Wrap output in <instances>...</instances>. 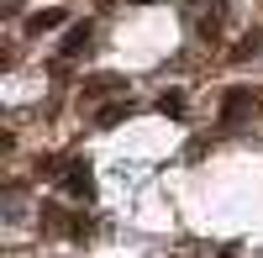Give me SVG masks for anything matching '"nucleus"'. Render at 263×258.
<instances>
[{"mask_svg":"<svg viewBox=\"0 0 263 258\" xmlns=\"http://www.w3.org/2000/svg\"><path fill=\"white\" fill-rule=\"evenodd\" d=\"M53 27H63V11H37V16H27V37H42V32H53Z\"/></svg>","mask_w":263,"mask_h":258,"instance_id":"39448f33","label":"nucleus"},{"mask_svg":"<svg viewBox=\"0 0 263 258\" xmlns=\"http://www.w3.org/2000/svg\"><path fill=\"white\" fill-rule=\"evenodd\" d=\"M63 190H69L74 200H90V195H95V179H90V163H69V174H63Z\"/></svg>","mask_w":263,"mask_h":258,"instance_id":"f03ea898","label":"nucleus"},{"mask_svg":"<svg viewBox=\"0 0 263 258\" xmlns=\"http://www.w3.org/2000/svg\"><path fill=\"white\" fill-rule=\"evenodd\" d=\"M221 21H227V0H216L211 11H200V21H195V32H200V37H216V32H221Z\"/></svg>","mask_w":263,"mask_h":258,"instance_id":"20e7f679","label":"nucleus"},{"mask_svg":"<svg viewBox=\"0 0 263 258\" xmlns=\"http://www.w3.org/2000/svg\"><path fill=\"white\" fill-rule=\"evenodd\" d=\"M137 6H158V0H137Z\"/></svg>","mask_w":263,"mask_h":258,"instance_id":"1a4fd4ad","label":"nucleus"},{"mask_svg":"<svg viewBox=\"0 0 263 258\" xmlns=\"http://www.w3.org/2000/svg\"><path fill=\"white\" fill-rule=\"evenodd\" d=\"M79 53H90V21L69 27V37H63V58H79Z\"/></svg>","mask_w":263,"mask_h":258,"instance_id":"7ed1b4c3","label":"nucleus"},{"mask_svg":"<svg viewBox=\"0 0 263 258\" xmlns=\"http://www.w3.org/2000/svg\"><path fill=\"white\" fill-rule=\"evenodd\" d=\"M253 111H258L253 90H242V84H237V90H227V100H221V126H242Z\"/></svg>","mask_w":263,"mask_h":258,"instance_id":"f257e3e1","label":"nucleus"},{"mask_svg":"<svg viewBox=\"0 0 263 258\" xmlns=\"http://www.w3.org/2000/svg\"><path fill=\"white\" fill-rule=\"evenodd\" d=\"M158 111H163V116H184V95H179V90L158 95Z\"/></svg>","mask_w":263,"mask_h":258,"instance_id":"6e6552de","label":"nucleus"},{"mask_svg":"<svg viewBox=\"0 0 263 258\" xmlns=\"http://www.w3.org/2000/svg\"><path fill=\"white\" fill-rule=\"evenodd\" d=\"M132 116V100H116V105H105L100 111V126H116V121H126Z\"/></svg>","mask_w":263,"mask_h":258,"instance_id":"0eeeda50","label":"nucleus"},{"mask_svg":"<svg viewBox=\"0 0 263 258\" xmlns=\"http://www.w3.org/2000/svg\"><path fill=\"white\" fill-rule=\"evenodd\" d=\"M111 90H126L116 74H95V79H84V95H90V100H95V95H111Z\"/></svg>","mask_w":263,"mask_h":258,"instance_id":"423d86ee","label":"nucleus"}]
</instances>
